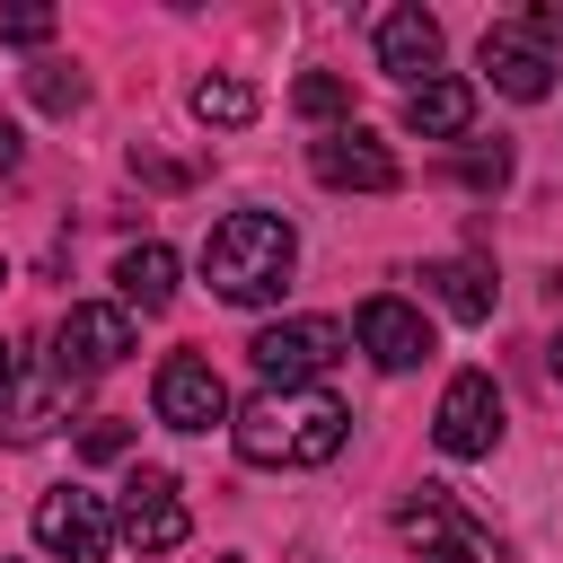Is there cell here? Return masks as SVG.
Masks as SVG:
<instances>
[{"label":"cell","mask_w":563,"mask_h":563,"mask_svg":"<svg viewBox=\"0 0 563 563\" xmlns=\"http://www.w3.org/2000/svg\"><path fill=\"white\" fill-rule=\"evenodd\" d=\"M352 343L396 378V369H422V361H431V317H422L413 299L378 290V299H361V308H352Z\"/></svg>","instance_id":"cell-11"},{"label":"cell","mask_w":563,"mask_h":563,"mask_svg":"<svg viewBox=\"0 0 563 563\" xmlns=\"http://www.w3.org/2000/svg\"><path fill=\"white\" fill-rule=\"evenodd\" d=\"M0 35H9V44H44V35H53V9H9Z\"/></svg>","instance_id":"cell-23"},{"label":"cell","mask_w":563,"mask_h":563,"mask_svg":"<svg viewBox=\"0 0 563 563\" xmlns=\"http://www.w3.org/2000/svg\"><path fill=\"white\" fill-rule=\"evenodd\" d=\"M290 273H299V229H290L282 211H229V220H211V238H202V282H211L229 308L282 299Z\"/></svg>","instance_id":"cell-2"},{"label":"cell","mask_w":563,"mask_h":563,"mask_svg":"<svg viewBox=\"0 0 563 563\" xmlns=\"http://www.w3.org/2000/svg\"><path fill=\"white\" fill-rule=\"evenodd\" d=\"M545 361H554V378H563V334H554V343H545Z\"/></svg>","instance_id":"cell-27"},{"label":"cell","mask_w":563,"mask_h":563,"mask_svg":"<svg viewBox=\"0 0 563 563\" xmlns=\"http://www.w3.org/2000/svg\"><path fill=\"white\" fill-rule=\"evenodd\" d=\"M466 123H475V88H466V79H422V88H405V132H422V141H466Z\"/></svg>","instance_id":"cell-14"},{"label":"cell","mask_w":563,"mask_h":563,"mask_svg":"<svg viewBox=\"0 0 563 563\" xmlns=\"http://www.w3.org/2000/svg\"><path fill=\"white\" fill-rule=\"evenodd\" d=\"M26 97H35L44 114H79V106H88V79L62 70V62H35V70H26Z\"/></svg>","instance_id":"cell-20"},{"label":"cell","mask_w":563,"mask_h":563,"mask_svg":"<svg viewBox=\"0 0 563 563\" xmlns=\"http://www.w3.org/2000/svg\"><path fill=\"white\" fill-rule=\"evenodd\" d=\"M501 176H510V150H501V141H493V150H475V158H466V185H501Z\"/></svg>","instance_id":"cell-24"},{"label":"cell","mask_w":563,"mask_h":563,"mask_svg":"<svg viewBox=\"0 0 563 563\" xmlns=\"http://www.w3.org/2000/svg\"><path fill=\"white\" fill-rule=\"evenodd\" d=\"M246 361H255L264 387H317V378L343 361V325H334V317H282V325H264V334L246 343Z\"/></svg>","instance_id":"cell-4"},{"label":"cell","mask_w":563,"mask_h":563,"mask_svg":"<svg viewBox=\"0 0 563 563\" xmlns=\"http://www.w3.org/2000/svg\"><path fill=\"white\" fill-rule=\"evenodd\" d=\"M114 290H123V308H167L176 299V246H158V238L123 246L114 255Z\"/></svg>","instance_id":"cell-16"},{"label":"cell","mask_w":563,"mask_h":563,"mask_svg":"<svg viewBox=\"0 0 563 563\" xmlns=\"http://www.w3.org/2000/svg\"><path fill=\"white\" fill-rule=\"evenodd\" d=\"M9 378H18V352H9V343H0V396H9Z\"/></svg>","instance_id":"cell-26"},{"label":"cell","mask_w":563,"mask_h":563,"mask_svg":"<svg viewBox=\"0 0 563 563\" xmlns=\"http://www.w3.org/2000/svg\"><path fill=\"white\" fill-rule=\"evenodd\" d=\"M123 449H132V422H114V413H97V422L79 431V457H97V466H106V457H123Z\"/></svg>","instance_id":"cell-21"},{"label":"cell","mask_w":563,"mask_h":563,"mask_svg":"<svg viewBox=\"0 0 563 563\" xmlns=\"http://www.w3.org/2000/svg\"><path fill=\"white\" fill-rule=\"evenodd\" d=\"M290 106H299L308 123H325V132H334V123L352 114V79H343V70H308V79L290 88Z\"/></svg>","instance_id":"cell-19"},{"label":"cell","mask_w":563,"mask_h":563,"mask_svg":"<svg viewBox=\"0 0 563 563\" xmlns=\"http://www.w3.org/2000/svg\"><path fill=\"white\" fill-rule=\"evenodd\" d=\"M431 440H440V457H493L501 449V387H493V369H457L440 387Z\"/></svg>","instance_id":"cell-9"},{"label":"cell","mask_w":563,"mask_h":563,"mask_svg":"<svg viewBox=\"0 0 563 563\" xmlns=\"http://www.w3.org/2000/svg\"><path fill=\"white\" fill-rule=\"evenodd\" d=\"M35 545H44L53 563H106V554H114V510H106V493H88V484L35 493Z\"/></svg>","instance_id":"cell-6"},{"label":"cell","mask_w":563,"mask_h":563,"mask_svg":"<svg viewBox=\"0 0 563 563\" xmlns=\"http://www.w3.org/2000/svg\"><path fill=\"white\" fill-rule=\"evenodd\" d=\"M18 158H26V141H18V123H0V176H18Z\"/></svg>","instance_id":"cell-25"},{"label":"cell","mask_w":563,"mask_h":563,"mask_svg":"<svg viewBox=\"0 0 563 563\" xmlns=\"http://www.w3.org/2000/svg\"><path fill=\"white\" fill-rule=\"evenodd\" d=\"M150 405H158L167 431H211V422L238 413V405H229V378H220L202 352H167L158 378H150Z\"/></svg>","instance_id":"cell-10"},{"label":"cell","mask_w":563,"mask_h":563,"mask_svg":"<svg viewBox=\"0 0 563 563\" xmlns=\"http://www.w3.org/2000/svg\"><path fill=\"white\" fill-rule=\"evenodd\" d=\"M123 352H132V308H123V299H79V308L53 325V378H62V387L106 378Z\"/></svg>","instance_id":"cell-3"},{"label":"cell","mask_w":563,"mask_h":563,"mask_svg":"<svg viewBox=\"0 0 563 563\" xmlns=\"http://www.w3.org/2000/svg\"><path fill=\"white\" fill-rule=\"evenodd\" d=\"M62 413H70V387H62V378H35V387H18V378H9V396H0V440H18V449H26V440H44Z\"/></svg>","instance_id":"cell-17"},{"label":"cell","mask_w":563,"mask_h":563,"mask_svg":"<svg viewBox=\"0 0 563 563\" xmlns=\"http://www.w3.org/2000/svg\"><path fill=\"white\" fill-rule=\"evenodd\" d=\"M475 62H484V79L501 88V97H519V106H537L545 88H554V62L519 35V26H484V44H475Z\"/></svg>","instance_id":"cell-13"},{"label":"cell","mask_w":563,"mask_h":563,"mask_svg":"<svg viewBox=\"0 0 563 563\" xmlns=\"http://www.w3.org/2000/svg\"><path fill=\"white\" fill-rule=\"evenodd\" d=\"M378 70H396L405 88L440 79V18L431 9H387L378 18Z\"/></svg>","instance_id":"cell-12"},{"label":"cell","mask_w":563,"mask_h":563,"mask_svg":"<svg viewBox=\"0 0 563 563\" xmlns=\"http://www.w3.org/2000/svg\"><path fill=\"white\" fill-rule=\"evenodd\" d=\"M343 431H352V413L325 387H255L229 413V440L246 466H325L343 449Z\"/></svg>","instance_id":"cell-1"},{"label":"cell","mask_w":563,"mask_h":563,"mask_svg":"<svg viewBox=\"0 0 563 563\" xmlns=\"http://www.w3.org/2000/svg\"><path fill=\"white\" fill-rule=\"evenodd\" d=\"M396 528H405V545H413L422 563H501V537H493L484 519H466L449 493H431V484H422V501L396 510Z\"/></svg>","instance_id":"cell-7"},{"label":"cell","mask_w":563,"mask_h":563,"mask_svg":"<svg viewBox=\"0 0 563 563\" xmlns=\"http://www.w3.org/2000/svg\"><path fill=\"white\" fill-rule=\"evenodd\" d=\"M519 35H528V44H537V53L554 62V53H563V0H537V9L519 18Z\"/></svg>","instance_id":"cell-22"},{"label":"cell","mask_w":563,"mask_h":563,"mask_svg":"<svg viewBox=\"0 0 563 563\" xmlns=\"http://www.w3.org/2000/svg\"><path fill=\"white\" fill-rule=\"evenodd\" d=\"M114 537H123L132 554H176V545L194 537V510H185V493H176V475H167V466H132V475H123Z\"/></svg>","instance_id":"cell-5"},{"label":"cell","mask_w":563,"mask_h":563,"mask_svg":"<svg viewBox=\"0 0 563 563\" xmlns=\"http://www.w3.org/2000/svg\"><path fill=\"white\" fill-rule=\"evenodd\" d=\"M308 176H317V185H334V194H396V185H405L396 150H387L378 132H361V123L317 132V141H308Z\"/></svg>","instance_id":"cell-8"},{"label":"cell","mask_w":563,"mask_h":563,"mask_svg":"<svg viewBox=\"0 0 563 563\" xmlns=\"http://www.w3.org/2000/svg\"><path fill=\"white\" fill-rule=\"evenodd\" d=\"M422 282H431V299L449 317H466V325L493 317V264L484 255H440V264H422Z\"/></svg>","instance_id":"cell-15"},{"label":"cell","mask_w":563,"mask_h":563,"mask_svg":"<svg viewBox=\"0 0 563 563\" xmlns=\"http://www.w3.org/2000/svg\"><path fill=\"white\" fill-rule=\"evenodd\" d=\"M185 106H194V123H211V132H246V123L264 114V97H255L238 70H211V79H194V97H185Z\"/></svg>","instance_id":"cell-18"}]
</instances>
